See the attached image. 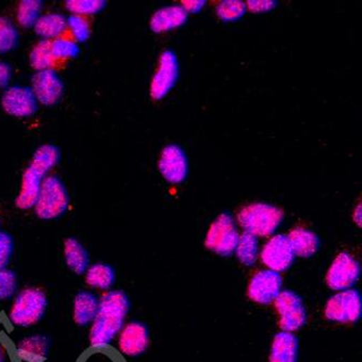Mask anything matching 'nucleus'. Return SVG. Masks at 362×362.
<instances>
[{
    "label": "nucleus",
    "instance_id": "34",
    "mask_svg": "<svg viewBox=\"0 0 362 362\" xmlns=\"http://www.w3.org/2000/svg\"><path fill=\"white\" fill-rule=\"evenodd\" d=\"M13 252V240L9 234L0 232V270L7 269Z\"/></svg>",
    "mask_w": 362,
    "mask_h": 362
},
{
    "label": "nucleus",
    "instance_id": "20",
    "mask_svg": "<svg viewBox=\"0 0 362 362\" xmlns=\"http://www.w3.org/2000/svg\"><path fill=\"white\" fill-rule=\"evenodd\" d=\"M298 339L289 332L275 337L271 349L270 362H297Z\"/></svg>",
    "mask_w": 362,
    "mask_h": 362
},
{
    "label": "nucleus",
    "instance_id": "39",
    "mask_svg": "<svg viewBox=\"0 0 362 362\" xmlns=\"http://www.w3.org/2000/svg\"><path fill=\"white\" fill-rule=\"evenodd\" d=\"M354 218H355L356 223L359 224V226H361V206H358L357 209H356L355 214H354Z\"/></svg>",
    "mask_w": 362,
    "mask_h": 362
},
{
    "label": "nucleus",
    "instance_id": "32",
    "mask_svg": "<svg viewBox=\"0 0 362 362\" xmlns=\"http://www.w3.org/2000/svg\"><path fill=\"white\" fill-rule=\"evenodd\" d=\"M66 26L70 28L71 33L76 38V42H84L90 38V23L84 17L72 14L66 20Z\"/></svg>",
    "mask_w": 362,
    "mask_h": 362
},
{
    "label": "nucleus",
    "instance_id": "22",
    "mask_svg": "<svg viewBox=\"0 0 362 362\" xmlns=\"http://www.w3.org/2000/svg\"><path fill=\"white\" fill-rule=\"evenodd\" d=\"M287 238L296 256L309 258L319 250V238L310 230L300 228H294Z\"/></svg>",
    "mask_w": 362,
    "mask_h": 362
},
{
    "label": "nucleus",
    "instance_id": "6",
    "mask_svg": "<svg viewBox=\"0 0 362 362\" xmlns=\"http://www.w3.org/2000/svg\"><path fill=\"white\" fill-rule=\"evenodd\" d=\"M240 235L235 228L233 218L230 214H222L211 224L206 238V247L221 256H230L238 246Z\"/></svg>",
    "mask_w": 362,
    "mask_h": 362
},
{
    "label": "nucleus",
    "instance_id": "37",
    "mask_svg": "<svg viewBox=\"0 0 362 362\" xmlns=\"http://www.w3.org/2000/svg\"><path fill=\"white\" fill-rule=\"evenodd\" d=\"M11 78V69L5 62H0V88H5Z\"/></svg>",
    "mask_w": 362,
    "mask_h": 362
},
{
    "label": "nucleus",
    "instance_id": "24",
    "mask_svg": "<svg viewBox=\"0 0 362 362\" xmlns=\"http://www.w3.org/2000/svg\"><path fill=\"white\" fill-rule=\"evenodd\" d=\"M115 281V271L107 264H95L85 272V282L93 288L106 291Z\"/></svg>",
    "mask_w": 362,
    "mask_h": 362
},
{
    "label": "nucleus",
    "instance_id": "25",
    "mask_svg": "<svg viewBox=\"0 0 362 362\" xmlns=\"http://www.w3.org/2000/svg\"><path fill=\"white\" fill-rule=\"evenodd\" d=\"M50 44H52V40H42L34 46L33 50L30 54V62H31L32 66L36 70H49L54 66L56 60L52 57Z\"/></svg>",
    "mask_w": 362,
    "mask_h": 362
},
{
    "label": "nucleus",
    "instance_id": "30",
    "mask_svg": "<svg viewBox=\"0 0 362 362\" xmlns=\"http://www.w3.org/2000/svg\"><path fill=\"white\" fill-rule=\"evenodd\" d=\"M52 54L54 60L71 59L80 54V48L74 40L66 38H56L50 44Z\"/></svg>",
    "mask_w": 362,
    "mask_h": 362
},
{
    "label": "nucleus",
    "instance_id": "33",
    "mask_svg": "<svg viewBox=\"0 0 362 362\" xmlns=\"http://www.w3.org/2000/svg\"><path fill=\"white\" fill-rule=\"evenodd\" d=\"M17 287V274L9 269L0 270V300H6L13 296Z\"/></svg>",
    "mask_w": 362,
    "mask_h": 362
},
{
    "label": "nucleus",
    "instance_id": "12",
    "mask_svg": "<svg viewBox=\"0 0 362 362\" xmlns=\"http://www.w3.org/2000/svg\"><path fill=\"white\" fill-rule=\"evenodd\" d=\"M295 255L286 235H276L269 240L262 252V260L271 271L282 272L294 262Z\"/></svg>",
    "mask_w": 362,
    "mask_h": 362
},
{
    "label": "nucleus",
    "instance_id": "18",
    "mask_svg": "<svg viewBox=\"0 0 362 362\" xmlns=\"http://www.w3.org/2000/svg\"><path fill=\"white\" fill-rule=\"evenodd\" d=\"M187 20V12L180 6H170L156 12L151 18V28L156 33H163L183 25Z\"/></svg>",
    "mask_w": 362,
    "mask_h": 362
},
{
    "label": "nucleus",
    "instance_id": "14",
    "mask_svg": "<svg viewBox=\"0 0 362 362\" xmlns=\"http://www.w3.org/2000/svg\"><path fill=\"white\" fill-rule=\"evenodd\" d=\"M1 103L6 112L18 118H28L37 111V100L32 88L20 86L8 88Z\"/></svg>",
    "mask_w": 362,
    "mask_h": 362
},
{
    "label": "nucleus",
    "instance_id": "31",
    "mask_svg": "<svg viewBox=\"0 0 362 362\" xmlns=\"http://www.w3.org/2000/svg\"><path fill=\"white\" fill-rule=\"evenodd\" d=\"M246 12V6L240 0H228V1H222L218 8L216 13L220 19L223 21H235L244 16Z\"/></svg>",
    "mask_w": 362,
    "mask_h": 362
},
{
    "label": "nucleus",
    "instance_id": "21",
    "mask_svg": "<svg viewBox=\"0 0 362 362\" xmlns=\"http://www.w3.org/2000/svg\"><path fill=\"white\" fill-rule=\"evenodd\" d=\"M64 252L66 266L76 274H84L90 268V254L76 238H66Z\"/></svg>",
    "mask_w": 362,
    "mask_h": 362
},
{
    "label": "nucleus",
    "instance_id": "10",
    "mask_svg": "<svg viewBox=\"0 0 362 362\" xmlns=\"http://www.w3.org/2000/svg\"><path fill=\"white\" fill-rule=\"evenodd\" d=\"M179 76V64L175 52L165 50L160 57L159 69L153 76L151 86V95L153 99L163 98L177 82Z\"/></svg>",
    "mask_w": 362,
    "mask_h": 362
},
{
    "label": "nucleus",
    "instance_id": "9",
    "mask_svg": "<svg viewBox=\"0 0 362 362\" xmlns=\"http://www.w3.org/2000/svg\"><path fill=\"white\" fill-rule=\"evenodd\" d=\"M360 276L359 262L347 252H341L332 264L327 283L332 289L341 291L353 286Z\"/></svg>",
    "mask_w": 362,
    "mask_h": 362
},
{
    "label": "nucleus",
    "instance_id": "4",
    "mask_svg": "<svg viewBox=\"0 0 362 362\" xmlns=\"http://www.w3.org/2000/svg\"><path fill=\"white\" fill-rule=\"evenodd\" d=\"M284 218V212L275 206L252 204L243 208L238 219L240 226L254 236H270Z\"/></svg>",
    "mask_w": 362,
    "mask_h": 362
},
{
    "label": "nucleus",
    "instance_id": "1",
    "mask_svg": "<svg viewBox=\"0 0 362 362\" xmlns=\"http://www.w3.org/2000/svg\"><path fill=\"white\" fill-rule=\"evenodd\" d=\"M129 300L122 291H110L99 299V308L90 329L92 347L108 346L123 329Z\"/></svg>",
    "mask_w": 362,
    "mask_h": 362
},
{
    "label": "nucleus",
    "instance_id": "27",
    "mask_svg": "<svg viewBox=\"0 0 362 362\" xmlns=\"http://www.w3.org/2000/svg\"><path fill=\"white\" fill-rule=\"evenodd\" d=\"M42 1L40 0H23L18 9V21L24 28L35 25L40 17Z\"/></svg>",
    "mask_w": 362,
    "mask_h": 362
},
{
    "label": "nucleus",
    "instance_id": "17",
    "mask_svg": "<svg viewBox=\"0 0 362 362\" xmlns=\"http://www.w3.org/2000/svg\"><path fill=\"white\" fill-rule=\"evenodd\" d=\"M16 353L23 362H45L49 353V341L42 335L28 337L18 344Z\"/></svg>",
    "mask_w": 362,
    "mask_h": 362
},
{
    "label": "nucleus",
    "instance_id": "7",
    "mask_svg": "<svg viewBox=\"0 0 362 362\" xmlns=\"http://www.w3.org/2000/svg\"><path fill=\"white\" fill-rule=\"evenodd\" d=\"M361 296L357 291H345L332 297L325 307V315L332 321L354 323L361 317Z\"/></svg>",
    "mask_w": 362,
    "mask_h": 362
},
{
    "label": "nucleus",
    "instance_id": "13",
    "mask_svg": "<svg viewBox=\"0 0 362 362\" xmlns=\"http://www.w3.org/2000/svg\"><path fill=\"white\" fill-rule=\"evenodd\" d=\"M32 90L40 104L52 106L64 94V83L52 69L38 71L32 78Z\"/></svg>",
    "mask_w": 362,
    "mask_h": 362
},
{
    "label": "nucleus",
    "instance_id": "3",
    "mask_svg": "<svg viewBox=\"0 0 362 362\" xmlns=\"http://www.w3.org/2000/svg\"><path fill=\"white\" fill-rule=\"evenodd\" d=\"M47 306V295L44 289L40 287L22 289L12 303L10 321L16 327H32L42 320Z\"/></svg>",
    "mask_w": 362,
    "mask_h": 362
},
{
    "label": "nucleus",
    "instance_id": "11",
    "mask_svg": "<svg viewBox=\"0 0 362 362\" xmlns=\"http://www.w3.org/2000/svg\"><path fill=\"white\" fill-rule=\"evenodd\" d=\"M282 287V278L278 272L264 270L257 272L248 286V296L255 303L268 305L279 296Z\"/></svg>",
    "mask_w": 362,
    "mask_h": 362
},
{
    "label": "nucleus",
    "instance_id": "8",
    "mask_svg": "<svg viewBox=\"0 0 362 362\" xmlns=\"http://www.w3.org/2000/svg\"><path fill=\"white\" fill-rule=\"evenodd\" d=\"M275 309L281 315L280 327L284 332H294L306 323L307 315L303 300L291 291L280 293L274 300Z\"/></svg>",
    "mask_w": 362,
    "mask_h": 362
},
{
    "label": "nucleus",
    "instance_id": "26",
    "mask_svg": "<svg viewBox=\"0 0 362 362\" xmlns=\"http://www.w3.org/2000/svg\"><path fill=\"white\" fill-rule=\"evenodd\" d=\"M258 254V240L256 236L245 232L236 246V255L240 262L245 266L250 267L256 262Z\"/></svg>",
    "mask_w": 362,
    "mask_h": 362
},
{
    "label": "nucleus",
    "instance_id": "36",
    "mask_svg": "<svg viewBox=\"0 0 362 362\" xmlns=\"http://www.w3.org/2000/svg\"><path fill=\"white\" fill-rule=\"evenodd\" d=\"M275 1H247L248 8L252 12H266L275 7Z\"/></svg>",
    "mask_w": 362,
    "mask_h": 362
},
{
    "label": "nucleus",
    "instance_id": "5",
    "mask_svg": "<svg viewBox=\"0 0 362 362\" xmlns=\"http://www.w3.org/2000/svg\"><path fill=\"white\" fill-rule=\"evenodd\" d=\"M68 207L69 196L62 182L57 177H46L34 206L38 218L42 220L56 219L62 216Z\"/></svg>",
    "mask_w": 362,
    "mask_h": 362
},
{
    "label": "nucleus",
    "instance_id": "35",
    "mask_svg": "<svg viewBox=\"0 0 362 362\" xmlns=\"http://www.w3.org/2000/svg\"><path fill=\"white\" fill-rule=\"evenodd\" d=\"M106 349L107 346L105 347L90 346V349L78 358V362H111L112 360L107 355Z\"/></svg>",
    "mask_w": 362,
    "mask_h": 362
},
{
    "label": "nucleus",
    "instance_id": "23",
    "mask_svg": "<svg viewBox=\"0 0 362 362\" xmlns=\"http://www.w3.org/2000/svg\"><path fill=\"white\" fill-rule=\"evenodd\" d=\"M34 28H35V33L45 40L59 38L60 35L66 31V20L62 14H44L40 16Z\"/></svg>",
    "mask_w": 362,
    "mask_h": 362
},
{
    "label": "nucleus",
    "instance_id": "29",
    "mask_svg": "<svg viewBox=\"0 0 362 362\" xmlns=\"http://www.w3.org/2000/svg\"><path fill=\"white\" fill-rule=\"evenodd\" d=\"M107 3L104 0H68L66 1L69 11L76 16H90L98 13L106 7Z\"/></svg>",
    "mask_w": 362,
    "mask_h": 362
},
{
    "label": "nucleus",
    "instance_id": "19",
    "mask_svg": "<svg viewBox=\"0 0 362 362\" xmlns=\"http://www.w3.org/2000/svg\"><path fill=\"white\" fill-rule=\"evenodd\" d=\"M99 308V299L88 291L76 295L74 303V320L80 327L90 325L96 317Z\"/></svg>",
    "mask_w": 362,
    "mask_h": 362
},
{
    "label": "nucleus",
    "instance_id": "2",
    "mask_svg": "<svg viewBox=\"0 0 362 362\" xmlns=\"http://www.w3.org/2000/svg\"><path fill=\"white\" fill-rule=\"evenodd\" d=\"M60 153L54 145H42L34 153L31 163L22 177L21 191L17 198V207L31 209L35 206L44 177L59 161Z\"/></svg>",
    "mask_w": 362,
    "mask_h": 362
},
{
    "label": "nucleus",
    "instance_id": "28",
    "mask_svg": "<svg viewBox=\"0 0 362 362\" xmlns=\"http://www.w3.org/2000/svg\"><path fill=\"white\" fill-rule=\"evenodd\" d=\"M19 33L7 18L0 17V54L10 52L18 45Z\"/></svg>",
    "mask_w": 362,
    "mask_h": 362
},
{
    "label": "nucleus",
    "instance_id": "38",
    "mask_svg": "<svg viewBox=\"0 0 362 362\" xmlns=\"http://www.w3.org/2000/svg\"><path fill=\"white\" fill-rule=\"evenodd\" d=\"M183 8L185 9L186 12H193V13H196V12L199 11L200 9H202V7L205 6V1H183Z\"/></svg>",
    "mask_w": 362,
    "mask_h": 362
},
{
    "label": "nucleus",
    "instance_id": "40",
    "mask_svg": "<svg viewBox=\"0 0 362 362\" xmlns=\"http://www.w3.org/2000/svg\"><path fill=\"white\" fill-rule=\"evenodd\" d=\"M0 362H5V356H4V351L1 347H0Z\"/></svg>",
    "mask_w": 362,
    "mask_h": 362
},
{
    "label": "nucleus",
    "instance_id": "15",
    "mask_svg": "<svg viewBox=\"0 0 362 362\" xmlns=\"http://www.w3.org/2000/svg\"><path fill=\"white\" fill-rule=\"evenodd\" d=\"M159 170L170 183L177 184L184 181L187 175L188 165L182 148L177 145L165 147L159 160Z\"/></svg>",
    "mask_w": 362,
    "mask_h": 362
},
{
    "label": "nucleus",
    "instance_id": "16",
    "mask_svg": "<svg viewBox=\"0 0 362 362\" xmlns=\"http://www.w3.org/2000/svg\"><path fill=\"white\" fill-rule=\"evenodd\" d=\"M149 345L148 329L143 323H129L124 329H121L119 337V349L123 355H141L146 351Z\"/></svg>",
    "mask_w": 362,
    "mask_h": 362
}]
</instances>
